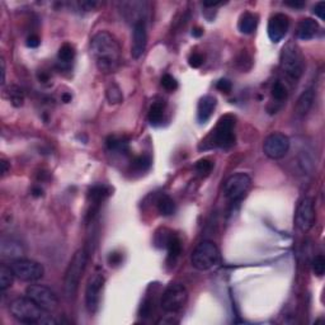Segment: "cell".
Segmentation results:
<instances>
[{
  "mask_svg": "<svg viewBox=\"0 0 325 325\" xmlns=\"http://www.w3.org/2000/svg\"><path fill=\"white\" fill-rule=\"evenodd\" d=\"M287 7H291V8L295 9H301L305 7V2H301V0H291V2H285Z\"/></svg>",
  "mask_w": 325,
  "mask_h": 325,
  "instance_id": "obj_41",
  "label": "cell"
},
{
  "mask_svg": "<svg viewBox=\"0 0 325 325\" xmlns=\"http://www.w3.org/2000/svg\"><path fill=\"white\" fill-rule=\"evenodd\" d=\"M14 277L16 276H14L11 266L2 264V266H0V290L3 292L6 291V290H8L9 287L13 285Z\"/></svg>",
  "mask_w": 325,
  "mask_h": 325,
  "instance_id": "obj_26",
  "label": "cell"
},
{
  "mask_svg": "<svg viewBox=\"0 0 325 325\" xmlns=\"http://www.w3.org/2000/svg\"><path fill=\"white\" fill-rule=\"evenodd\" d=\"M315 221L314 201L310 197H305L297 205L295 212V225L302 232L309 231Z\"/></svg>",
  "mask_w": 325,
  "mask_h": 325,
  "instance_id": "obj_13",
  "label": "cell"
},
{
  "mask_svg": "<svg viewBox=\"0 0 325 325\" xmlns=\"http://www.w3.org/2000/svg\"><path fill=\"white\" fill-rule=\"evenodd\" d=\"M252 186V179L248 174L237 173L229 177L224 183V196L232 204L246 198Z\"/></svg>",
  "mask_w": 325,
  "mask_h": 325,
  "instance_id": "obj_8",
  "label": "cell"
},
{
  "mask_svg": "<svg viewBox=\"0 0 325 325\" xmlns=\"http://www.w3.org/2000/svg\"><path fill=\"white\" fill-rule=\"evenodd\" d=\"M156 206L157 211H159V214L162 215V216H172V215L176 214V204H174L173 199L169 196H167V194H162V196L157 199Z\"/></svg>",
  "mask_w": 325,
  "mask_h": 325,
  "instance_id": "obj_24",
  "label": "cell"
},
{
  "mask_svg": "<svg viewBox=\"0 0 325 325\" xmlns=\"http://www.w3.org/2000/svg\"><path fill=\"white\" fill-rule=\"evenodd\" d=\"M111 188L108 186H104V184H96V186L92 187L88 192V197L91 199V202L93 205H99L107 198V197L111 196Z\"/></svg>",
  "mask_w": 325,
  "mask_h": 325,
  "instance_id": "obj_20",
  "label": "cell"
},
{
  "mask_svg": "<svg viewBox=\"0 0 325 325\" xmlns=\"http://www.w3.org/2000/svg\"><path fill=\"white\" fill-rule=\"evenodd\" d=\"M279 62H281V69L287 76L294 80H299L301 77L305 69V60L296 44L289 42L282 49Z\"/></svg>",
  "mask_w": 325,
  "mask_h": 325,
  "instance_id": "obj_4",
  "label": "cell"
},
{
  "mask_svg": "<svg viewBox=\"0 0 325 325\" xmlns=\"http://www.w3.org/2000/svg\"><path fill=\"white\" fill-rule=\"evenodd\" d=\"M217 91L222 92V93H230L232 89V84L229 79H220L216 83Z\"/></svg>",
  "mask_w": 325,
  "mask_h": 325,
  "instance_id": "obj_37",
  "label": "cell"
},
{
  "mask_svg": "<svg viewBox=\"0 0 325 325\" xmlns=\"http://www.w3.org/2000/svg\"><path fill=\"white\" fill-rule=\"evenodd\" d=\"M6 61H4V59H2V84L6 83Z\"/></svg>",
  "mask_w": 325,
  "mask_h": 325,
  "instance_id": "obj_43",
  "label": "cell"
},
{
  "mask_svg": "<svg viewBox=\"0 0 325 325\" xmlns=\"http://www.w3.org/2000/svg\"><path fill=\"white\" fill-rule=\"evenodd\" d=\"M314 14L316 17H319L321 21H324L325 19V3L324 2H319L317 4H315Z\"/></svg>",
  "mask_w": 325,
  "mask_h": 325,
  "instance_id": "obj_38",
  "label": "cell"
},
{
  "mask_svg": "<svg viewBox=\"0 0 325 325\" xmlns=\"http://www.w3.org/2000/svg\"><path fill=\"white\" fill-rule=\"evenodd\" d=\"M32 194L34 197H41L42 196V189L41 188H33L32 189Z\"/></svg>",
  "mask_w": 325,
  "mask_h": 325,
  "instance_id": "obj_46",
  "label": "cell"
},
{
  "mask_svg": "<svg viewBox=\"0 0 325 325\" xmlns=\"http://www.w3.org/2000/svg\"><path fill=\"white\" fill-rule=\"evenodd\" d=\"M9 99L14 107H22L24 102L23 92L18 87H12V88H9Z\"/></svg>",
  "mask_w": 325,
  "mask_h": 325,
  "instance_id": "obj_32",
  "label": "cell"
},
{
  "mask_svg": "<svg viewBox=\"0 0 325 325\" xmlns=\"http://www.w3.org/2000/svg\"><path fill=\"white\" fill-rule=\"evenodd\" d=\"M188 300V291L186 286L179 282L169 285L161 295L160 306L166 312H178L186 305Z\"/></svg>",
  "mask_w": 325,
  "mask_h": 325,
  "instance_id": "obj_7",
  "label": "cell"
},
{
  "mask_svg": "<svg viewBox=\"0 0 325 325\" xmlns=\"http://www.w3.org/2000/svg\"><path fill=\"white\" fill-rule=\"evenodd\" d=\"M312 272L316 277H322L325 272V258L319 254L312 259Z\"/></svg>",
  "mask_w": 325,
  "mask_h": 325,
  "instance_id": "obj_33",
  "label": "cell"
},
{
  "mask_svg": "<svg viewBox=\"0 0 325 325\" xmlns=\"http://www.w3.org/2000/svg\"><path fill=\"white\" fill-rule=\"evenodd\" d=\"M290 145H291V142L286 135L274 132L264 140L263 151L269 159H282L289 152Z\"/></svg>",
  "mask_w": 325,
  "mask_h": 325,
  "instance_id": "obj_12",
  "label": "cell"
},
{
  "mask_svg": "<svg viewBox=\"0 0 325 325\" xmlns=\"http://www.w3.org/2000/svg\"><path fill=\"white\" fill-rule=\"evenodd\" d=\"M315 101V89L314 88H307L306 91L302 92L301 96L297 99V103L295 109H296V113L299 116H305L307 114V112L311 109L312 104H314Z\"/></svg>",
  "mask_w": 325,
  "mask_h": 325,
  "instance_id": "obj_18",
  "label": "cell"
},
{
  "mask_svg": "<svg viewBox=\"0 0 325 325\" xmlns=\"http://www.w3.org/2000/svg\"><path fill=\"white\" fill-rule=\"evenodd\" d=\"M272 98L276 102L281 103V102H285L287 99V89L285 87V84L279 80L274 82V84L272 86Z\"/></svg>",
  "mask_w": 325,
  "mask_h": 325,
  "instance_id": "obj_28",
  "label": "cell"
},
{
  "mask_svg": "<svg viewBox=\"0 0 325 325\" xmlns=\"http://www.w3.org/2000/svg\"><path fill=\"white\" fill-rule=\"evenodd\" d=\"M166 248H167V251H168L169 261L174 262L179 256H181L182 241H181V239H179L178 235H176L172 232L171 236H169V239H168V241H167V244H166Z\"/></svg>",
  "mask_w": 325,
  "mask_h": 325,
  "instance_id": "obj_22",
  "label": "cell"
},
{
  "mask_svg": "<svg viewBox=\"0 0 325 325\" xmlns=\"http://www.w3.org/2000/svg\"><path fill=\"white\" fill-rule=\"evenodd\" d=\"M220 261V252L216 244L210 240H204L192 253V266L199 271H207L216 266Z\"/></svg>",
  "mask_w": 325,
  "mask_h": 325,
  "instance_id": "obj_6",
  "label": "cell"
},
{
  "mask_svg": "<svg viewBox=\"0 0 325 325\" xmlns=\"http://www.w3.org/2000/svg\"><path fill=\"white\" fill-rule=\"evenodd\" d=\"M74 59H75L74 46L70 44L62 45L59 50V54H57V60H59V64L61 65V67L71 66Z\"/></svg>",
  "mask_w": 325,
  "mask_h": 325,
  "instance_id": "obj_21",
  "label": "cell"
},
{
  "mask_svg": "<svg viewBox=\"0 0 325 325\" xmlns=\"http://www.w3.org/2000/svg\"><path fill=\"white\" fill-rule=\"evenodd\" d=\"M122 262V254L119 253H111L108 257V263L111 267H117L121 264Z\"/></svg>",
  "mask_w": 325,
  "mask_h": 325,
  "instance_id": "obj_39",
  "label": "cell"
},
{
  "mask_svg": "<svg viewBox=\"0 0 325 325\" xmlns=\"http://www.w3.org/2000/svg\"><path fill=\"white\" fill-rule=\"evenodd\" d=\"M320 27L315 19L312 18H305L302 21H300V23L297 24V38L302 39V41H309L312 39L314 37H316V34L319 33Z\"/></svg>",
  "mask_w": 325,
  "mask_h": 325,
  "instance_id": "obj_16",
  "label": "cell"
},
{
  "mask_svg": "<svg viewBox=\"0 0 325 325\" xmlns=\"http://www.w3.org/2000/svg\"><path fill=\"white\" fill-rule=\"evenodd\" d=\"M147 46V28L146 21L136 22L134 23L132 29V42H131V55L135 60H139L144 55Z\"/></svg>",
  "mask_w": 325,
  "mask_h": 325,
  "instance_id": "obj_14",
  "label": "cell"
},
{
  "mask_svg": "<svg viewBox=\"0 0 325 325\" xmlns=\"http://www.w3.org/2000/svg\"><path fill=\"white\" fill-rule=\"evenodd\" d=\"M107 99H108L111 104L121 103L122 99H124V96H122V92L121 89L118 88V86L112 84V86L107 89Z\"/></svg>",
  "mask_w": 325,
  "mask_h": 325,
  "instance_id": "obj_31",
  "label": "cell"
},
{
  "mask_svg": "<svg viewBox=\"0 0 325 325\" xmlns=\"http://www.w3.org/2000/svg\"><path fill=\"white\" fill-rule=\"evenodd\" d=\"M216 98L212 96H205L199 99L198 107H197V119L201 124L209 121L216 108Z\"/></svg>",
  "mask_w": 325,
  "mask_h": 325,
  "instance_id": "obj_17",
  "label": "cell"
},
{
  "mask_svg": "<svg viewBox=\"0 0 325 325\" xmlns=\"http://www.w3.org/2000/svg\"><path fill=\"white\" fill-rule=\"evenodd\" d=\"M23 251L19 242L13 241V240H3L2 241V254L3 257H8V258H16L18 259L19 256H22Z\"/></svg>",
  "mask_w": 325,
  "mask_h": 325,
  "instance_id": "obj_23",
  "label": "cell"
},
{
  "mask_svg": "<svg viewBox=\"0 0 325 325\" xmlns=\"http://www.w3.org/2000/svg\"><path fill=\"white\" fill-rule=\"evenodd\" d=\"M151 311H152V301L149 299V297H146V299L142 301L141 307H140V315L144 317H147L150 314H151Z\"/></svg>",
  "mask_w": 325,
  "mask_h": 325,
  "instance_id": "obj_36",
  "label": "cell"
},
{
  "mask_svg": "<svg viewBox=\"0 0 325 325\" xmlns=\"http://www.w3.org/2000/svg\"><path fill=\"white\" fill-rule=\"evenodd\" d=\"M258 26V17L257 14L251 13V12H246L244 14H241L237 23V28L241 33L244 34H252L257 29Z\"/></svg>",
  "mask_w": 325,
  "mask_h": 325,
  "instance_id": "obj_19",
  "label": "cell"
},
{
  "mask_svg": "<svg viewBox=\"0 0 325 325\" xmlns=\"http://www.w3.org/2000/svg\"><path fill=\"white\" fill-rule=\"evenodd\" d=\"M236 118L232 114H225L217 122L215 130L210 136L212 146L220 147V149H230L235 144V124Z\"/></svg>",
  "mask_w": 325,
  "mask_h": 325,
  "instance_id": "obj_5",
  "label": "cell"
},
{
  "mask_svg": "<svg viewBox=\"0 0 325 325\" xmlns=\"http://www.w3.org/2000/svg\"><path fill=\"white\" fill-rule=\"evenodd\" d=\"M149 122L152 126H159L164 118V103L162 102H155L149 109Z\"/></svg>",
  "mask_w": 325,
  "mask_h": 325,
  "instance_id": "obj_25",
  "label": "cell"
},
{
  "mask_svg": "<svg viewBox=\"0 0 325 325\" xmlns=\"http://www.w3.org/2000/svg\"><path fill=\"white\" fill-rule=\"evenodd\" d=\"M104 276L102 273H93L89 277L86 287V307L89 314L94 315L99 310L102 291L104 287Z\"/></svg>",
  "mask_w": 325,
  "mask_h": 325,
  "instance_id": "obj_11",
  "label": "cell"
},
{
  "mask_svg": "<svg viewBox=\"0 0 325 325\" xmlns=\"http://www.w3.org/2000/svg\"><path fill=\"white\" fill-rule=\"evenodd\" d=\"M204 62H205V56L202 54H199V52H193V54H191V56L188 57L189 66L194 67V69L201 66Z\"/></svg>",
  "mask_w": 325,
  "mask_h": 325,
  "instance_id": "obj_35",
  "label": "cell"
},
{
  "mask_svg": "<svg viewBox=\"0 0 325 325\" xmlns=\"http://www.w3.org/2000/svg\"><path fill=\"white\" fill-rule=\"evenodd\" d=\"M11 314L14 319L24 324H59V320L55 319L50 311H46L41 306L32 301L29 297H18L11 302Z\"/></svg>",
  "mask_w": 325,
  "mask_h": 325,
  "instance_id": "obj_2",
  "label": "cell"
},
{
  "mask_svg": "<svg viewBox=\"0 0 325 325\" xmlns=\"http://www.w3.org/2000/svg\"><path fill=\"white\" fill-rule=\"evenodd\" d=\"M27 46L31 47V49H36V47L39 46V44H41V38H39L37 34H31V36L27 38Z\"/></svg>",
  "mask_w": 325,
  "mask_h": 325,
  "instance_id": "obj_40",
  "label": "cell"
},
{
  "mask_svg": "<svg viewBox=\"0 0 325 325\" xmlns=\"http://www.w3.org/2000/svg\"><path fill=\"white\" fill-rule=\"evenodd\" d=\"M150 167H151V159L147 155H140L132 160V168L139 173L149 171Z\"/></svg>",
  "mask_w": 325,
  "mask_h": 325,
  "instance_id": "obj_29",
  "label": "cell"
},
{
  "mask_svg": "<svg viewBox=\"0 0 325 325\" xmlns=\"http://www.w3.org/2000/svg\"><path fill=\"white\" fill-rule=\"evenodd\" d=\"M214 169V162L211 161L210 159H201L196 162V166H194V171L198 176L201 177H206L209 176L210 173Z\"/></svg>",
  "mask_w": 325,
  "mask_h": 325,
  "instance_id": "obj_30",
  "label": "cell"
},
{
  "mask_svg": "<svg viewBox=\"0 0 325 325\" xmlns=\"http://www.w3.org/2000/svg\"><path fill=\"white\" fill-rule=\"evenodd\" d=\"M161 86L162 88H166L167 91L173 92L178 88V82H177L174 76H172V75L169 74H166L161 77Z\"/></svg>",
  "mask_w": 325,
  "mask_h": 325,
  "instance_id": "obj_34",
  "label": "cell"
},
{
  "mask_svg": "<svg viewBox=\"0 0 325 325\" xmlns=\"http://www.w3.org/2000/svg\"><path fill=\"white\" fill-rule=\"evenodd\" d=\"M107 147H108L111 151L126 154V152L129 151V142L125 141L122 137L109 136L108 139H107Z\"/></svg>",
  "mask_w": 325,
  "mask_h": 325,
  "instance_id": "obj_27",
  "label": "cell"
},
{
  "mask_svg": "<svg viewBox=\"0 0 325 325\" xmlns=\"http://www.w3.org/2000/svg\"><path fill=\"white\" fill-rule=\"evenodd\" d=\"M26 295L46 311H55L59 307L57 295L44 285H29L26 289Z\"/></svg>",
  "mask_w": 325,
  "mask_h": 325,
  "instance_id": "obj_10",
  "label": "cell"
},
{
  "mask_svg": "<svg viewBox=\"0 0 325 325\" xmlns=\"http://www.w3.org/2000/svg\"><path fill=\"white\" fill-rule=\"evenodd\" d=\"M70 101H71V94H69V93L62 94V102H65V103H69Z\"/></svg>",
  "mask_w": 325,
  "mask_h": 325,
  "instance_id": "obj_45",
  "label": "cell"
},
{
  "mask_svg": "<svg viewBox=\"0 0 325 325\" xmlns=\"http://www.w3.org/2000/svg\"><path fill=\"white\" fill-rule=\"evenodd\" d=\"M290 28V18L283 13H276L269 18L268 27H267V32H268V37L272 42L278 44L282 41L285 36L287 34Z\"/></svg>",
  "mask_w": 325,
  "mask_h": 325,
  "instance_id": "obj_15",
  "label": "cell"
},
{
  "mask_svg": "<svg viewBox=\"0 0 325 325\" xmlns=\"http://www.w3.org/2000/svg\"><path fill=\"white\" fill-rule=\"evenodd\" d=\"M202 34H204V29H202L201 27H194V28L192 29V36L193 37H197V38H198V37H201Z\"/></svg>",
  "mask_w": 325,
  "mask_h": 325,
  "instance_id": "obj_42",
  "label": "cell"
},
{
  "mask_svg": "<svg viewBox=\"0 0 325 325\" xmlns=\"http://www.w3.org/2000/svg\"><path fill=\"white\" fill-rule=\"evenodd\" d=\"M89 261V252L86 248L77 249L69 262L64 276V295L67 300H74L79 290V285L86 272Z\"/></svg>",
  "mask_w": 325,
  "mask_h": 325,
  "instance_id": "obj_3",
  "label": "cell"
},
{
  "mask_svg": "<svg viewBox=\"0 0 325 325\" xmlns=\"http://www.w3.org/2000/svg\"><path fill=\"white\" fill-rule=\"evenodd\" d=\"M2 167H3L2 173H3V176H6V174L8 173V161H7V160H2Z\"/></svg>",
  "mask_w": 325,
  "mask_h": 325,
  "instance_id": "obj_44",
  "label": "cell"
},
{
  "mask_svg": "<svg viewBox=\"0 0 325 325\" xmlns=\"http://www.w3.org/2000/svg\"><path fill=\"white\" fill-rule=\"evenodd\" d=\"M91 54L101 72L111 74L121 64V47L111 33L101 31L92 37Z\"/></svg>",
  "mask_w": 325,
  "mask_h": 325,
  "instance_id": "obj_1",
  "label": "cell"
},
{
  "mask_svg": "<svg viewBox=\"0 0 325 325\" xmlns=\"http://www.w3.org/2000/svg\"><path fill=\"white\" fill-rule=\"evenodd\" d=\"M11 268L14 276L24 282H36L41 279L45 274L44 266L32 259H14L11 264Z\"/></svg>",
  "mask_w": 325,
  "mask_h": 325,
  "instance_id": "obj_9",
  "label": "cell"
}]
</instances>
